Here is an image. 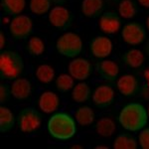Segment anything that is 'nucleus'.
<instances>
[{
  "label": "nucleus",
  "instance_id": "obj_1",
  "mask_svg": "<svg viewBox=\"0 0 149 149\" xmlns=\"http://www.w3.org/2000/svg\"><path fill=\"white\" fill-rule=\"evenodd\" d=\"M118 121L125 130L131 132L140 131L148 121L147 110L141 103L130 102L121 109Z\"/></svg>",
  "mask_w": 149,
  "mask_h": 149
},
{
  "label": "nucleus",
  "instance_id": "obj_2",
  "mask_svg": "<svg viewBox=\"0 0 149 149\" xmlns=\"http://www.w3.org/2000/svg\"><path fill=\"white\" fill-rule=\"evenodd\" d=\"M76 122V119L66 112H56L48 120V132L58 140H70L77 133Z\"/></svg>",
  "mask_w": 149,
  "mask_h": 149
},
{
  "label": "nucleus",
  "instance_id": "obj_3",
  "mask_svg": "<svg viewBox=\"0 0 149 149\" xmlns=\"http://www.w3.org/2000/svg\"><path fill=\"white\" fill-rule=\"evenodd\" d=\"M25 63L20 54L12 50H5L0 54V74L7 81H14L24 73Z\"/></svg>",
  "mask_w": 149,
  "mask_h": 149
},
{
  "label": "nucleus",
  "instance_id": "obj_4",
  "mask_svg": "<svg viewBox=\"0 0 149 149\" xmlns=\"http://www.w3.org/2000/svg\"><path fill=\"white\" fill-rule=\"evenodd\" d=\"M56 49L60 55L67 58H74L83 50V41L78 34L67 32L60 36L56 42Z\"/></svg>",
  "mask_w": 149,
  "mask_h": 149
},
{
  "label": "nucleus",
  "instance_id": "obj_5",
  "mask_svg": "<svg viewBox=\"0 0 149 149\" xmlns=\"http://www.w3.org/2000/svg\"><path fill=\"white\" fill-rule=\"evenodd\" d=\"M20 130L24 133H31L41 127L42 117L40 112L34 107H26L21 110L17 117Z\"/></svg>",
  "mask_w": 149,
  "mask_h": 149
},
{
  "label": "nucleus",
  "instance_id": "obj_6",
  "mask_svg": "<svg viewBox=\"0 0 149 149\" xmlns=\"http://www.w3.org/2000/svg\"><path fill=\"white\" fill-rule=\"evenodd\" d=\"M33 31V20L25 14L14 17L9 24V33L15 40H24L31 35Z\"/></svg>",
  "mask_w": 149,
  "mask_h": 149
},
{
  "label": "nucleus",
  "instance_id": "obj_7",
  "mask_svg": "<svg viewBox=\"0 0 149 149\" xmlns=\"http://www.w3.org/2000/svg\"><path fill=\"white\" fill-rule=\"evenodd\" d=\"M121 37L128 45H139L145 40V27L139 22H129L121 30Z\"/></svg>",
  "mask_w": 149,
  "mask_h": 149
},
{
  "label": "nucleus",
  "instance_id": "obj_8",
  "mask_svg": "<svg viewBox=\"0 0 149 149\" xmlns=\"http://www.w3.org/2000/svg\"><path fill=\"white\" fill-rule=\"evenodd\" d=\"M49 21L54 27L58 29H66L73 23V15L66 7L56 6L49 12Z\"/></svg>",
  "mask_w": 149,
  "mask_h": 149
},
{
  "label": "nucleus",
  "instance_id": "obj_9",
  "mask_svg": "<svg viewBox=\"0 0 149 149\" xmlns=\"http://www.w3.org/2000/svg\"><path fill=\"white\" fill-rule=\"evenodd\" d=\"M92 64L84 58H77L70 62L68 66L69 74L78 81H85L92 74Z\"/></svg>",
  "mask_w": 149,
  "mask_h": 149
},
{
  "label": "nucleus",
  "instance_id": "obj_10",
  "mask_svg": "<svg viewBox=\"0 0 149 149\" xmlns=\"http://www.w3.org/2000/svg\"><path fill=\"white\" fill-rule=\"evenodd\" d=\"M114 100V91L109 85H100L93 93V102L95 107L105 109L112 104Z\"/></svg>",
  "mask_w": 149,
  "mask_h": 149
},
{
  "label": "nucleus",
  "instance_id": "obj_11",
  "mask_svg": "<svg viewBox=\"0 0 149 149\" xmlns=\"http://www.w3.org/2000/svg\"><path fill=\"white\" fill-rule=\"evenodd\" d=\"M112 49H113V45H112L111 40L104 36H97L93 38L90 45L92 55L100 59H104L110 56Z\"/></svg>",
  "mask_w": 149,
  "mask_h": 149
},
{
  "label": "nucleus",
  "instance_id": "obj_12",
  "mask_svg": "<svg viewBox=\"0 0 149 149\" xmlns=\"http://www.w3.org/2000/svg\"><path fill=\"white\" fill-rule=\"evenodd\" d=\"M98 27L104 34L114 35L121 27L120 18L114 12H105L98 20Z\"/></svg>",
  "mask_w": 149,
  "mask_h": 149
},
{
  "label": "nucleus",
  "instance_id": "obj_13",
  "mask_svg": "<svg viewBox=\"0 0 149 149\" xmlns=\"http://www.w3.org/2000/svg\"><path fill=\"white\" fill-rule=\"evenodd\" d=\"M117 88L124 97H134L139 93V81L133 74H123L117 80Z\"/></svg>",
  "mask_w": 149,
  "mask_h": 149
},
{
  "label": "nucleus",
  "instance_id": "obj_14",
  "mask_svg": "<svg viewBox=\"0 0 149 149\" xmlns=\"http://www.w3.org/2000/svg\"><path fill=\"white\" fill-rule=\"evenodd\" d=\"M10 90L14 98L23 100L28 98L32 93V84L26 78H18L11 84Z\"/></svg>",
  "mask_w": 149,
  "mask_h": 149
},
{
  "label": "nucleus",
  "instance_id": "obj_15",
  "mask_svg": "<svg viewBox=\"0 0 149 149\" xmlns=\"http://www.w3.org/2000/svg\"><path fill=\"white\" fill-rule=\"evenodd\" d=\"M39 109L45 113H53L59 109L60 98L59 97L51 91H47L40 95L38 100Z\"/></svg>",
  "mask_w": 149,
  "mask_h": 149
},
{
  "label": "nucleus",
  "instance_id": "obj_16",
  "mask_svg": "<svg viewBox=\"0 0 149 149\" xmlns=\"http://www.w3.org/2000/svg\"><path fill=\"white\" fill-rule=\"evenodd\" d=\"M97 73L107 81H113L119 73L118 65L111 60H104L97 64Z\"/></svg>",
  "mask_w": 149,
  "mask_h": 149
},
{
  "label": "nucleus",
  "instance_id": "obj_17",
  "mask_svg": "<svg viewBox=\"0 0 149 149\" xmlns=\"http://www.w3.org/2000/svg\"><path fill=\"white\" fill-rule=\"evenodd\" d=\"M103 11V0H83L81 12L88 18H95Z\"/></svg>",
  "mask_w": 149,
  "mask_h": 149
},
{
  "label": "nucleus",
  "instance_id": "obj_18",
  "mask_svg": "<svg viewBox=\"0 0 149 149\" xmlns=\"http://www.w3.org/2000/svg\"><path fill=\"white\" fill-rule=\"evenodd\" d=\"M144 61H145L144 54L139 49H130L123 55L124 64L131 69H137L142 67Z\"/></svg>",
  "mask_w": 149,
  "mask_h": 149
},
{
  "label": "nucleus",
  "instance_id": "obj_19",
  "mask_svg": "<svg viewBox=\"0 0 149 149\" xmlns=\"http://www.w3.org/2000/svg\"><path fill=\"white\" fill-rule=\"evenodd\" d=\"M115 129H116V126H115L114 121L109 117H102L100 119H98L97 124H95L97 133L104 138L113 135Z\"/></svg>",
  "mask_w": 149,
  "mask_h": 149
},
{
  "label": "nucleus",
  "instance_id": "obj_20",
  "mask_svg": "<svg viewBox=\"0 0 149 149\" xmlns=\"http://www.w3.org/2000/svg\"><path fill=\"white\" fill-rule=\"evenodd\" d=\"M26 7V0H1L2 11L7 15H20Z\"/></svg>",
  "mask_w": 149,
  "mask_h": 149
},
{
  "label": "nucleus",
  "instance_id": "obj_21",
  "mask_svg": "<svg viewBox=\"0 0 149 149\" xmlns=\"http://www.w3.org/2000/svg\"><path fill=\"white\" fill-rule=\"evenodd\" d=\"M74 119L81 126L91 125L95 120V112L90 107H79L74 112Z\"/></svg>",
  "mask_w": 149,
  "mask_h": 149
},
{
  "label": "nucleus",
  "instance_id": "obj_22",
  "mask_svg": "<svg viewBox=\"0 0 149 149\" xmlns=\"http://www.w3.org/2000/svg\"><path fill=\"white\" fill-rule=\"evenodd\" d=\"M14 123H15V119H14L13 112L6 107H0V131H10L13 128Z\"/></svg>",
  "mask_w": 149,
  "mask_h": 149
},
{
  "label": "nucleus",
  "instance_id": "obj_23",
  "mask_svg": "<svg viewBox=\"0 0 149 149\" xmlns=\"http://www.w3.org/2000/svg\"><path fill=\"white\" fill-rule=\"evenodd\" d=\"M91 97V88L86 83L81 81L73 88L72 97L76 102H85Z\"/></svg>",
  "mask_w": 149,
  "mask_h": 149
},
{
  "label": "nucleus",
  "instance_id": "obj_24",
  "mask_svg": "<svg viewBox=\"0 0 149 149\" xmlns=\"http://www.w3.org/2000/svg\"><path fill=\"white\" fill-rule=\"evenodd\" d=\"M35 76L37 80L43 84H49L55 79L56 72L50 65H41L35 71Z\"/></svg>",
  "mask_w": 149,
  "mask_h": 149
},
{
  "label": "nucleus",
  "instance_id": "obj_25",
  "mask_svg": "<svg viewBox=\"0 0 149 149\" xmlns=\"http://www.w3.org/2000/svg\"><path fill=\"white\" fill-rule=\"evenodd\" d=\"M137 146V140L133 136H130L126 133H122L117 136L113 143L114 149H136Z\"/></svg>",
  "mask_w": 149,
  "mask_h": 149
},
{
  "label": "nucleus",
  "instance_id": "obj_26",
  "mask_svg": "<svg viewBox=\"0 0 149 149\" xmlns=\"http://www.w3.org/2000/svg\"><path fill=\"white\" fill-rule=\"evenodd\" d=\"M118 13L124 19H132L137 13V6L133 0H121L118 5Z\"/></svg>",
  "mask_w": 149,
  "mask_h": 149
},
{
  "label": "nucleus",
  "instance_id": "obj_27",
  "mask_svg": "<svg viewBox=\"0 0 149 149\" xmlns=\"http://www.w3.org/2000/svg\"><path fill=\"white\" fill-rule=\"evenodd\" d=\"M51 0H30L29 9L35 15H44L51 10Z\"/></svg>",
  "mask_w": 149,
  "mask_h": 149
},
{
  "label": "nucleus",
  "instance_id": "obj_28",
  "mask_svg": "<svg viewBox=\"0 0 149 149\" xmlns=\"http://www.w3.org/2000/svg\"><path fill=\"white\" fill-rule=\"evenodd\" d=\"M74 79L71 74H60L56 80V88L59 92L67 93L73 90L74 88Z\"/></svg>",
  "mask_w": 149,
  "mask_h": 149
},
{
  "label": "nucleus",
  "instance_id": "obj_29",
  "mask_svg": "<svg viewBox=\"0 0 149 149\" xmlns=\"http://www.w3.org/2000/svg\"><path fill=\"white\" fill-rule=\"evenodd\" d=\"M45 43L40 37H31L28 40V52L33 56H40L45 52Z\"/></svg>",
  "mask_w": 149,
  "mask_h": 149
},
{
  "label": "nucleus",
  "instance_id": "obj_30",
  "mask_svg": "<svg viewBox=\"0 0 149 149\" xmlns=\"http://www.w3.org/2000/svg\"><path fill=\"white\" fill-rule=\"evenodd\" d=\"M138 143L143 149H149V127L142 128L138 134Z\"/></svg>",
  "mask_w": 149,
  "mask_h": 149
},
{
  "label": "nucleus",
  "instance_id": "obj_31",
  "mask_svg": "<svg viewBox=\"0 0 149 149\" xmlns=\"http://www.w3.org/2000/svg\"><path fill=\"white\" fill-rule=\"evenodd\" d=\"M11 95V90L5 85L0 86V102L1 103H4L9 100Z\"/></svg>",
  "mask_w": 149,
  "mask_h": 149
},
{
  "label": "nucleus",
  "instance_id": "obj_32",
  "mask_svg": "<svg viewBox=\"0 0 149 149\" xmlns=\"http://www.w3.org/2000/svg\"><path fill=\"white\" fill-rule=\"evenodd\" d=\"M5 46H6V36L4 35L3 32H1L0 33V49L3 50Z\"/></svg>",
  "mask_w": 149,
  "mask_h": 149
},
{
  "label": "nucleus",
  "instance_id": "obj_33",
  "mask_svg": "<svg viewBox=\"0 0 149 149\" xmlns=\"http://www.w3.org/2000/svg\"><path fill=\"white\" fill-rule=\"evenodd\" d=\"M142 95L145 100H149V86H144L142 88Z\"/></svg>",
  "mask_w": 149,
  "mask_h": 149
},
{
  "label": "nucleus",
  "instance_id": "obj_34",
  "mask_svg": "<svg viewBox=\"0 0 149 149\" xmlns=\"http://www.w3.org/2000/svg\"><path fill=\"white\" fill-rule=\"evenodd\" d=\"M137 1L141 6L145 7V8H149V0H137Z\"/></svg>",
  "mask_w": 149,
  "mask_h": 149
},
{
  "label": "nucleus",
  "instance_id": "obj_35",
  "mask_svg": "<svg viewBox=\"0 0 149 149\" xmlns=\"http://www.w3.org/2000/svg\"><path fill=\"white\" fill-rule=\"evenodd\" d=\"M51 1L55 4H63L66 2V0H51Z\"/></svg>",
  "mask_w": 149,
  "mask_h": 149
},
{
  "label": "nucleus",
  "instance_id": "obj_36",
  "mask_svg": "<svg viewBox=\"0 0 149 149\" xmlns=\"http://www.w3.org/2000/svg\"><path fill=\"white\" fill-rule=\"evenodd\" d=\"M145 52H146V54L149 56V40L146 42V44H145Z\"/></svg>",
  "mask_w": 149,
  "mask_h": 149
},
{
  "label": "nucleus",
  "instance_id": "obj_37",
  "mask_svg": "<svg viewBox=\"0 0 149 149\" xmlns=\"http://www.w3.org/2000/svg\"><path fill=\"white\" fill-rule=\"evenodd\" d=\"M97 149H109V146H104V145H97Z\"/></svg>",
  "mask_w": 149,
  "mask_h": 149
},
{
  "label": "nucleus",
  "instance_id": "obj_38",
  "mask_svg": "<svg viewBox=\"0 0 149 149\" xmlns=\"http://www.w3.org/2000/svg\"><path fill=\"white\" fill-rule=\"evenodd\" d=\"M72 148H73V149H81V148H83V146H81V145H73V146H72Z\"/></svg>",
  "mask_w": 149,
  "mask_h": 149
},
{
  "label": "nucleus",
  "instance_id": "obj_39",
  "mask_svg": "<svg viewBox=\"0 0 149 149\" xmlns=\"http://www.w3.org/2000/svg\"><path fill=\"white\" fill-rule=\"evenodd\" d=\"M146 25H147V28H148V30H149V16L147 17V20H146Z\"/></svg>",
  "mask_w": 149,
  "mask_h": 149
},
{
  "label": "nucleus",
  "instance_id": "obj_40",
  "mask_svg": "<svg viewBox=\"0 0 149 149\" xmlns=\"http://www.w3.org/2000/svg\"><path fill=\"white\" fill-rule=\"evenodd\" d=\"M147 114H148V118H149V107H148V109H147Z\"/></svg>",
  "mask_w": 149,
  "mask_h": 149
}]
</instances>
